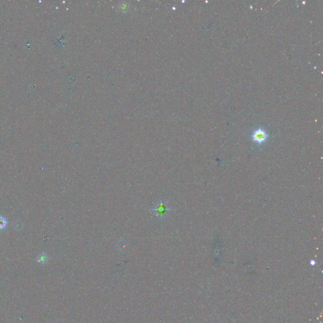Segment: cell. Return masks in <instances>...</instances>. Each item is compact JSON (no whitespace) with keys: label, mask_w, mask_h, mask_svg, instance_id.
I'll list each match as a JSON object with an SVG mask.
<instances>
[{"label":"cell","mask_w":323,"mask_h":323,"mask_svg":"<svg viewBox=\"0 0 323 323\" xmlns=\"http://www.w3.org/2000/svg\"><path fill=\"white\" fill-rule=\"evenodd\" d=\"M249 137L257 146L262 148V146L269 140L270 135L263 127L258 126L252 131Z\"/></svg>","instance_id":"6da1fadb"},{"label":"cell","mask_w":323,"mask_h":323,"mask_svg":"<svg viewBox=\"0 0 323 323\" xmlns=\"http://www.w3.org/2000/svg\"><path fill=\"white\" fill-rule=\"evenodd\" d=\"M48 261V257L45 254H40L38 257V261L41 263H45Z\"/></svg>","instance_id":"7a4b0ae2"},{"label":"cell","mask_w":323,"mask_h":323,"mask_svg":"<svg viewBox=\"0 0 323 323\" xmlns=\"http://www.w3.org/2000/svg\"><path fill=\"white\" fill-rule=\"evenodd\" d=\"M6 225V220L5 218L0 217V229L4 228Z\"/></svg>","instance_id":"3957f363"}]
</instances>
